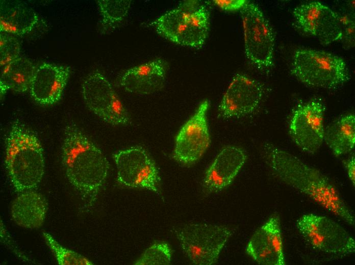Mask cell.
Here are the masks:
<instances>
[{
	"label": "cell",
	"mask_w": 355,
	"mask_h": 265,
	"mask_svg": "<svg viewBox=\"0 0 355 265\" xmlns=\"http://www.w3.org/2000/svg\"><path fill=\"white\" fill-rule=\"evenodd\" d=\"M291 72L302 83L316 87H336L349 78L346 64L341 58L311 49L295 52Z\"/></svg>",
	"instance_id": "5b68a950"
},
{
	"label": "cell",
	"mask_w": 355,
	"mask_h": 265,
	"mask_svg": "<svg viewBox=\"0 0 355 265\" xmlns=\"http://www.w3.org/2000/svg\"><path fill=\"white\" fill-rule=\"evenodd\" d=\"M245 251L255 261L264 265H285L280 219L277 214L256 230L248 241Z\"/></svg>",
	"instance_id": "9a60e30c"
},
{
	"label": "cell",
	"mask_w": 355,
	"mask_h": 265,
	"mask_svg": "<svg viewBox=\"0 0 355 265\" xmlns=\"http://www.w3.org/2000/svg\"><path fill=\"white\" fill-rule=\"evenodd\" d=\"M293 14L296 22L305 33L317 38L323 45L341 40L340 16L319 2L306 3L295 8Z\"/></svg>",
	"instance_id": "4fadbf2b"
},
{
	"label": "cell",
	"mask_w": 355,
	"mask_h": 265,
	"mask_svg": "<svg viewBox=\"0 0 355 265\" xmlns=\"http://www.w3.org/2000/svg\"><path fill=\"white\" fill-rule=\"evenodd\" d=\"M175 233L184 253L192 263L211 265L216 262L232 231L219 225L189 224L179 228Z\"/></svg>",
	"instance_id": "8992f818"
},
{
	"label": "cell",
	"mask_w": 355,
	"mask_h": 265,
	"mask_svg": "<svg viewBox=\"0 0 355 265\" xmlns=\"http://www.w3.org/2000/svg\"><path fill=\"white\" fill-rule=\"evenodd\" d=\"M324 111L323 104L314 100L299 105L293 113L289 124L290 136L307 153L317 152L324 141Z\"/></svg>",
	"instance_id": "7c38bea8"
},
{
	"label": "cell",
	"mask_w": 355,
	"mask_h": 265,
	"mask_svg": "<svg viewBox=\"0 0 355 265\" xmlns=\"http://www.w3.org/2000/svg\"><path fill=\"white\" fill-rule=\"evenodd\" d=\"M37 67L29 60L18 57L1 68V96L8 90L23 93L29 90Z\"/></svg>",
	"instance_id": "44dd1931"
},
{
	"label": "cell",
	"mask_w": 355,
	"mask_h": 265,
	"mask_svg": "<svg viewBox=\"0 0 355 265\" xmlns=\"http://www.w3.org/2000/svg\"><path fill=\"white\" fill-rule=\"evenodd\" d=\"M343 165L346 169L347 175L352 185L354 186L355 182V157L352 155L343 161Z\"/></svg>",
	"instance_id": "f1b7e54d"
},
{
	"label": "cell",
	"mask_w": 355,
	"mask_h": 265,
	"mask_svg": "<svg viewBox=\"0 0 355 265\" xmlns=\"http://www.w3.org/2000/svg\"><path fill=\"white\" fill-rule=\"evenodd\" d=\"M263 152L267 164L280 180L347 224L354 225L352 211L335 186L319 170L270 143L264 144Z\"/></svg>",
	"instance_id": "6da1fadb"
},
{
	"label": "cell",
	"mask_w": 355,
	"mask_h": 265,
	"mask_svg": "<svg viewBox=\"0 0 355 265\" xmlns=\"http://www.w3.org/2000/svg\"><path fill=\"white\" fill-rule=\"evenodd\" d=\"M324 141L336 156L345 154L353 149L355 143V116H342L324 129Z\"/></svg>",
	"instance_id": "7402d4cb"
},
{
	"label": "cell",
	"mask_w": 355,
	"mask_h": 265,
	"mask_svg": "<svg viewBox=\"0 0 355 265\" xmlns=\"http://www.w3.org/2000/svg\"><path fill=\"white\" fill-rule=\"evenodd\" d=\"M0 4L1 32L21 36L31 32L37 23V14L24 3L1 1Z\"/></svg>",
	"instance_id": "ffe728a7"
},
{
	"label": "cell",
	"mask_w": 355,
	"mask_h": 265,
	"mask_svg": "<svg viewBox=\"0 0 355 265\" xmlns=\"http://www.w3.org/2000/svg\"><path fill=\"white\" fill-rule=\"evenodd\" d=\"M299 233L314 248L327 253L347 255L355 251V241L340 224L324 216L312 213L296 222Z\"/></svg>",
	"instance_id": "52a82bcc"
},
{
	"label": "cell",
	"mask_w": 355,
	"mask_h": 265,
	"mask_svg": "<svg viewBox=\"0 0 355 265\" xmlns=\"http://www.w3.org/2000/svg\"><path fill=\"white\" fill-rule=\"evenodd\" d=\"M62 162L70 183L93 202L106 181L109 165L100 149L74 124L65 128Z\"/></svg>",
	"instance_id": "7a4b0ae2"
},
{
	"label": "cell",
	"mask_w": 355,
	"mask_h": 265,
	"mask_svg": "<svg viewBox=\"0 0 355 265\" xmlns=\"http://www.w3.org/2000/svg\"><path fill=\"white\" fill-rule=\"evenodd\" d=\"M87 107L104 121L113 125L127 124L129 115L107 78L98 71L89 73L82 85Z\"/></svg>",
	"instance_id": "9c48e42d"
},
{
	"label": "cell",
	"mask_w": 355,
	"mask_h": 265,
	"mask_svg": "<svg viewBox=\"0 0 355 265\" xmlns=\"http://www.w3.org/2000/svg\"><path fill=\"white\" fill-rule=\"evenodd\" d=\"M264 93L262 85L244 75L236 74L227 87L218 107V115L229 118L245 116L253 112Z\"/></svg>",
	"instance_id": "5bb4252c"
},
{
	"label": "cell",
	"mask_w": 355,
	"mask_h": 265,
	"mask_svg": "<svg viewBox=\"0 0 355 265\" xmlns=\"http://www.w3.org/2000/svg\"><path fill=\"white\" fill-rule=\"evenodd\" d=\"M70 74L68 66L43 63L37 67L29 90L33 99L43 105L53 104L62 97Z\"/></svg>",
	"instance_id": "2e32d148"
},
{
	"label": "cell",
	"mask_w": 355,
	"mask_h": 265,
	"mask_svg": "<svg viewBox=\"0 0 355 265\" xmlns=\"http://www.w3.org/2000/svg\"><path fill=\"white\" fill-rule=\"evenodd\" d=\"M172 250L165 242L154 243L148 248L135 262L137 265L169 264L171 260Z\"/></svg>",
	"instance_id": "d4e9b609"
},
{
	"label": "cell",
	"mask_w": 355,
	"mask_h": 265,
	"mask_svg": "<svg viewBox=\"0 0 355 265\" xmlns=\"http://www.w3.org/2000/svg\"><path fill=\"white\" fill-rule=\"evenodd\" d=\"M45 241L60 265L93 264V263L81 254L60 244L50 234L43 232Z\"/></svg>",
	"instance_id": "603a6c76"
},
{
	"label": "cell",
	"mask_w": 355,
	"mask_h": 265,
	"mask_svg": "<svg viewBox=\"0 0 355 265\" xmlns=\"http://www.w3.org/2000/svg\"><path fill=\"white\" fill-rule=\"evenodd\" d=\"M208 100L199 104L194 114L183 125L175 138L173 158L184 165L197 161L210 144L207 114Z\"/></svg>",
	"instance_id": "8fae6325"
},
{
	"label": "cell",
	"mask_w": 355,
	"mask_h": 265,
	"mask_svg": "<svg viewBox=\"0 0 355 265\" xmlns=\"http://www.w3.org/2000/svg\"><path fill=\"white\" fill-rule=\"evenodd\" d=\"M167 65L156 59L130 68L122 75L120 85L129 92L150 94L161 90L165 82Z\"/></svg>",
	"instance_id": "ac0fdd59"
},
{
	"label": "cell",
	"mask_w": 355,
	"mask_h": 265,
	"mask_svg": "<svg viewBox=\"0 0 355 265\" xmlns=\"http://www.w3.org/2000/svg\"><path fill=\"white\" fill-rule=\"evenodd\" d=\"M340 17L342 24L341 40L344 47L349 48L354 45V22L347 16Z\"/></svg>",
	"instance_id": "4316f807"
},
{
	"label": "cell",
	"mask_w": 355,
	"mask_h": 265,
	"mask_svg": "<svg viewBox=\"0 0 355 265\" xmlns=\"http://www.w3.org/2000/svg\"><path fill=\"white\" fill-rule=\"evenodd\" d=\"M47 211V203L40 193L29 190L19 195L12 202L11 217L18 225L30 229L40 227Z\"/></svg>",
	"instance_id": "d6986e66"
},
{
	"label": "cell",
	"mask_w": 355,
	"mask_h": 265,
	"mask_svg": "<svg viewBox=\"0 0 355 265\" xmlns=\"http://www.w3.org/2000/svg\"><path fill=\"white\" fill-rule=\"evenodd\" d=\"M20 50V43L13 35L1 32L0 65L1 68L18 58Z\"/></svg>",
	"instance_id": "484cf974"
},
{
	"label": "cell",
	"mask_w": 355,
	"mask_h": 265,
	"mask_svg": "<svg viewBox=\"0 0 355 265\" xmlns=\"http://www.w3.org/2000/svg\"><path fill=\"white\" fill-rule=\"evenodd\" d=\"M248 2V1L245 0H216L212 1L213 4L221 10L231 12L241 10Z\"/></svg>",
	"instance_id": "83f0119b"
},
{
	"label": "cell",
	"mask_w": 355,
	"mask_h": 265,
	"mask_svg": "<svg viewBox=\"0 0 355 265\" xmlns=\"http://www.w3.org/2000/svg\"><path fill=\"white\" fill-rule=\"evenodd\" d=\"M240 11L246 57L258 68L271 67L274 37L269 22L254 3L248 2Z\"/></svg>",
	"instance_id": "ba28073f"
},
{
	"label": "cell",
	"mask_w": 355,
	"mask_h": 265,
	"mask_svg": "<svg viewBox=\"0 0 355 265\" xmlns=\"http://www.w3.org/2000/svg\"><path fill=\"white\" fill-rule=\"evenodd\" d=\"M246 160L243 149L235 146L223 148L206 171L203 190L210 194L218 192L229 185Z\"/></svg>",
	"instance_id": "e0dca14e"
},
{
	"label": "cell",
	"mask_w": 355,
	"mask_h": 265,
	"mask_svg": "<svg viewBox=\"0 0 355 265\" xmlns=\"http://www.w3.org/2000/svg\"><path fill=\"white\" fill-rule=\"evenodd\" d=\"M118 182L130 188H140L159 193L160 177L156 164L147 152L136 146L113 155Z\"/></svg>",
	"instance_id": "30bf717a"
},
{
	"label": "cell",
	"mask_w": 355,
	"mask_h": 265,
	"mask_svg": "<svg viewBox=\"0 0 355 265\" xmlns=\"http://www.w3.org/2000/svg\"><path fill=\"white\" fill-rule=\"evenodd\" d=\"M157 32L177 44L200 48L208 37L210 20L207 8L196 1H185L151 24Z\"/></svg>",
	"instance_id": "277c9868"
},
{
	"label": "cell",
	"mask_w": 355,
	"mask_h": 265,
	"mask_svg": "<svg viewBox=\"0 0 355 265\" xmlns=\"http://www.w3.org/2000/svg\"><path fill=\"white\" fill-rule=\"evenodd\" d=\"M5 164L18 192L35 188L44 173L45 159L40 141L18 122L12 125L6 139Z\"/></svg>",
	"instance_id": "3957f363"
},
{
	"label": "cell",
	"mask_w": 355,
	"mask_h": 265,
	"mask_svg": "<svg viewBox=\"0 0 355 265\" xmlns=\"http://www.w3.org/2000/svg\"><path fill=\"white\" fill-rule=\"evenodd\" d=\"M130 0H98V5L105 24L112 25L121 22L128 13Z\"/></svg>",
	"instance_id": "cb8c5ba5"
}]
</instances>
